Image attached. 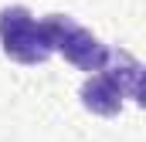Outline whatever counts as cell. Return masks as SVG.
<instances>
[{
  "mask_svg": "<svg viewBox=\"0 0 146 142\" xmlns=\"http://www.w3.org/2000/svg\"><path fill=\"white\" fill-rule=\"evenodd\" d=\"M41 31L51 44V54H61L68 64L82 71H99L109 58V47L68 14H48L41 20Z\"/></svg>",
  "mask_w": 146,
  "mask_h": 142,
  "instance_id": "1",
  "label": "cell"
},
{
  "mask_svg": "<svg viewBox=\"0 0 146 142\" xmlns=\"http://www.w3.org/2000/svg\"><path fill=\"white\" fill-rule=\"evenodd\" d=\"M0 47L10 61L31 64V68L51 58V44L41 31V20H34V14L21 3L0 10Z\"/></svg>",
  "mask_w": 146,
  "mask_h": 142,
  "instance_id": "2",
  "label": "cell"
},
{
  "mask_svg": "<svg viewBox=\"0 0 146 142\" xmlns=\"http://www.w3.org/2000/svg\"><path fill=\"white\" fill-rule=\"evenodd\" d=\"M82 105L88 108L92 115H102V118H115L119 112H122V91H119V85L112 81L106 71H92L88 78H85V85H82Z\"/></svg>",
  "mask_w": 146,
  "mask_h": 142,
  "instance_id": "3",
  "label": "cell"
},
{
  "mask_svg": "<svg viewBox=\"0 0 146 142\" xmlns=\"http://www.w3.org/2000/svg\"><path fill=\"white\" fill-rule=\"evenodd\" d=\"M102 71L119 85L122 98H133L136 105H143V64L129 51H112L109 47V58H106Z\"/></svg>",
  "mask_w": 146,
  "mask_h": 142,
  "instance_id": "4",
  "label": "cell"
}]
</instances>
